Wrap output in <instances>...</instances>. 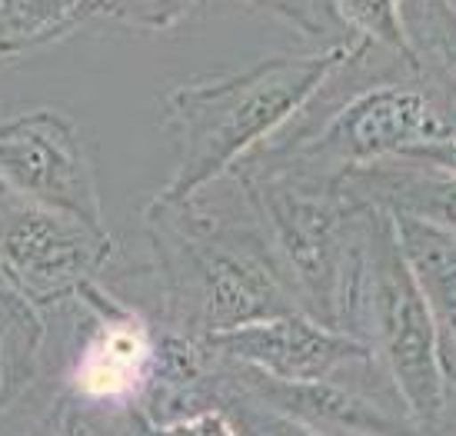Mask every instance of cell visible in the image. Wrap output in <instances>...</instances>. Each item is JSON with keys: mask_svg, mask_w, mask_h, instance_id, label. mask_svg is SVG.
I'll use <instances>...</instances> for the list:
<instances>
[{"mask_svg": "<svg viewBox=\"0 0 456 436\" xmlns=\"http://www.w3.org/2000/svg\"><path fill=\"white\" fill-rule=\"evenodd\" d=\"M143 227L157 260L164 330L207 340L304 310L237 170L187 200L151 197Z\"/></svg>", "mask_w": 456, "mask_h": 436, "instance_id": "cell-1", "label": "cell"}, {"mask_svg": "<svg viewBox=\"0 0 456 436\" xmlns=\"http://www.w3.org/2000/svg\"><path fill=\"white\" fill-rule=\"evenodd\" d=\"M363 40H333L317 53L264 57L224 77L187 80L164 93V130L177 143V167L157 200H187L227 177L277 137L314 101Z\"/></svg>", "mask_w": 456, "mask_h": 436, "instance_id": "cell-2", "label": "cell"}, {"mask_svg": "<svg viewBox=\"0 0 456 436\" xmlns=\"http://www.w3.org/2000/svg\"><path fill=\"white\" fill-rule=\"evenodd\" d=\"M340 330L370 343L380 370L419 430H430L444 420L450 384L440 359L436 323L403 254L396 217L380 206L363 204L360 214V240Z\"/></svg>", "mask_w": 456, "mask_h": 436, "instance_id": "cell-3", "label": "cell"}, {"mask_svg": "<svg viewBox=\"0 0 456 436\" xmlns=\"http://www.w3.org/2000/svg\"><path fill=\"white\" fill-rule=\"evenodd\" d=\"M237 174L250 187L270 246L304 310L340 330L363 204L343 190L340 180L297 167L243 164Z\"/></svg>", "mask_w": 456, "mask_h": 436, "instance_id": "cell-4", "label": "cell"}, {"mask_svg": "<svg viewBox=\"0 0 456 436\" xmlns=\"http://www.w3.org/2000/svg\"><path fill=\"white\" fill-rule=\"evenodd\" d=\"M107 227L11 197L0 210V280L40 313L70 303L87 283L103 280L114 260Z\"/></svg>", "mask_w": 456, "mask_h": 436, "instance_id": "cell-5", "label": "cell"}, {"mask_svg": "<svg viewBox=\"0 0 456 436\" xmlns=\"http://www.w3.org/2000/svg\"><path fill=\"white\" fill-rule=\"evenodd\" d=\"M0 183L17 200L107 227L94 143L67 110L24 107L0 117Z\"/></svg>", "mask_w": 456, "mask_h": 436, "instance_id": "cell-6", "label": "cell"}, {"mask_svg": "<svg viewBox=\"0 0 456 436\" xmlns=\"http://www.w3.org/2000/svg\"><path fill=\"white\" fill-rule=\"evenodd\" d=\"M70 303L80 310V334L61 390L97 407L134 410L151 386L160 330L103 280L87 283Z\"/></svg>", "mask_w": 456, "mask_h": 436, "instance_id": "cell-7", "label": "cell"}, {"mask_svg": "<svg viewBox=\"0 0 456 436\" xmlns=\"http://www.w3.org/2000/svg\"><path fill=\"white\" fill-rule=\"evenodd\" d=\"M207 343L220 357L287 384L346 380L350 370L380 367L370 343L354 334H343L337 327H327L306 310L214 334L207 336Z\"/></svg>", "mask_w": 456, "mask_h": 436, "instance_id": "cell-8", "label": "cell"}, {"mask_svg": "<svg viewBox=\"0 0 456 436\" xmlns=\"http://www.w3.org/2000/svg\"><path fill=\"white\" fill-rule=\"evenodd\" d=\"M340 187L356 204L390 210L393 217L430 223L456 237V177L427 164L390 157L370 167H356L340 177Z\"/></svg>", "mask_w": 456, "mask_h": 436, "instance_id": "cell-9", "label": "cell"}, {"mask_svg": "<svg viewBox=\"0 0 456 436\" xmlns=\"http://www.w3.org/2000/svg\"><path fill=\"white\" fill-rule=\"evenodd\" d=\"M390 214V210H387ZM396 233L410 267L417 273L419 290L427 296L436 323L440 359H444L450 393L456 390V237L430 223L396 217Z\"/></svg>", "mask_w": 456, "mask_h": 436, "instance_id": "cell-10", "label": "cell"}, {"mask_svg": "<svg viewBox=\"0 0 456 436\" xmlns=\"http://www.w3.org/2000/svg\"><path fill=\"white\" fill-rule=\"evenodd\" d=\"M37 307L0 280V416L34 386L44 359L47 327Z\"/></svg>", "mask_w": 456, "mask_h": 436, "instance_id": "cell-11", "label": "cell"}, {"mask_svg": "<svg viewBox=\"0 0 456 436\" xmlns=\"http://www.w3.org/2000/svg\"><path fill=\"white\" fill-rule=\"evenodd\" d=\"M90 17V0H0V61L44 51L70 37Z\"/></svg>", "mask_w": 456, "mask_h": 436, "instance_id": "cell-12", "label": "cell"}, {"mask_svg": "<svg viewBox=\"0 0 456 436\" xmlns=\"http://www.w3.org/2000/svg\"><path fill=\"white\" fill-rule=\"evenodd\" d=\"M330 13L340 30L354 34V40L380 47L419 70L417 47L406 24V0H330Z\"/></svg>", "mask_w": 456, "mask_h": 436, "instance_id": "cell-13", "label": "cell"}, {"mask_svg": "<svg viewBox=\"0 0 456 436\" xmlns=\"http://www.w3.org/2000/svg\"><path fill=\"white\" fill-rule=\"evenodd\" d=\"M127 424L130 410L97 407L61 390L27 436H124Z\"/></svg>", "mask_w": 456, "mask_h": 436, "instance_id": "cell-14", "label": "cell"}, {"mask_svg": "<svg viewBox=\"0 0 456 436\" xmlns=\"http://www.w3.org/2000/svg\"><path fill=\"white\" fill-rule=\"evenodd\" d=\"M220 407L230 410V416L237 420L243 436H323L314 426L300 424V420H293V416L273 410V407H266V403L247 397V393L227 390V386H224Z\"/></svg>", "mask_w": 456, "mask_h": 436, "instance_id": "cell-15", "label": "cell"}, {"mask_svg": "<svg viewBox=\"0 0 456 436\" xmlns=\"http://www.w3.org/2000/svg\"><path fill=\"white\" fill-rule=\"evenodd\" d=\"M90 4H94V17H110L117 24L157 34L183 20L197 0H90Z\"/></svg>", "mask_w": 456, "mask_h": 436, "instance_id": "cell-16", "label": "cell"}, {"mask_svg": "<svg viewBox=\"0 0 456 436\" xmlns=\"http://www.w3.org/2000/svg\"><path fill=\"white\" fill-rule=\"evenodd\" d=\"M134 420L140 426V436H243L237 420L224 407H210V410L191 413V416L170 420V424H151L134 410Z\"/></svg>", "mask_w": 456, "mask_h": 436, "instance_id": "cell-17", "label": "cell"}, {"mask_svg": "<svg viewBox=\"0 0 456 436\" xmlns=\"http://www.w3.org/2000/svg\"><path fill=\"white\" fill-rule=\"evenodd\" d=\"M250 4L287 17L293 27H300L310 37H314V34L337 30V20H333V13H330V0H250Z\"/></svg>", "mask_w": 456, "mask_h": 436, "instance_id": "cell-18", "label": "cell"}, {"mask_svg": "<svg viewBox=\"0 0 456 436\" xmlns=\"http://www.w3.org/2000/svg\"><path fill=\"white\" fill-rule=\"evenodd\" d=\"M406 160H417V164H427L433 170H444L450 177H456V133L450 137H440L433 143H419L410 154H403Z\"/></svg>", "mask_w": 456, "mask_h": 436, "instance_id": "cell-19", "label": "cell"}, {"mask_svg": "<svg viewBox=\"0 0 456 436\" xmlns=\"http://www.w3.org/2000/svg\"><path fill=\"white\" fill-rule=\"evenodd\" d=\"M7 200H11V193H7V187L0 183V210H4V204H7Z\"/></svg>", "mask_w": 456, "mask_h": 436, "instance_id": "cell-20", "label": "cell"}, {"mask_svg": "<svg viewBox=\"0 0 456 436\" xmlns=\"http://www.w3.org/2000/svg\"><path fill=\"white\" fill-rule=\"evenodd\" d=\"M444 7H446V11H450V13H453V17H456V0H444Z\"/></svg>", "mask_w": 456, "mask_h": 436, "instance_id": "cell-21", "label": "cell"}]
</instances>
